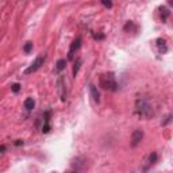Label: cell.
Wrapping results in <instances>:
<instances>
[{
	"instance_id": "obj_9",
	"label": "cell",
	"mask_w": 173,
	"mask_h": 173,
	"mask_svg": "<svg viewBox=\"0 0 173 173\" xmlns=\"http://www.w3.org/2000/svg\"><path fill=\"white\" fill-rule=\"evenodd\" d=\"M157 42V46H158V50L161 54H165L168 51V47H166V42H165V39H162V38H158V39L156 41Z\"/></svg>"
},
{
	"instance_id": "obj_17",
	"label": "cell",
	"mask_w": 173,
	"mask_h": 173,
	"mask_svg": "<svg viewBox=\"0 0 173 173\" xmlns=\"http://www.w3.org/2000/svg\"><path fill=\"white\" fill-rule=\"evenodd\" d=\"M11 91H12L14 93H18V92L20 91V84H18V83L12 84V85H11Z\"/></svg>"
},
{
	"instance_id": "obj_21",
	"label": "cell",
	"mask_w": 173,
	"mask_h": 173,
	"mask_svg": "<svg viewBox=\"0 0 173 173\" xmlns=\"http://www.w3.org/2000/svg\"><path fill=\"white\" fill-rule=\"evenodd\" d=\"M14 145H15V146H22V145H23V141H22V139H16L15 142H14Z\"/></svg>"
},
{
	"instance_id": "obj_5",
	"label": "cell",
	"mask_w": 173,
	"mask_h": 173,
	"mask_svg": "<svg viewBox=\"0 0 173 173\" xmlns=\"http://www.w3.org/2000/svg\"><path fill=\"white\" fill-rule=\"evenodd\" d=\"M81 42H83V38L78 35V37L72 42V45H70L69 53H68V59H73V58H74V51H77L78 49L81 47Z\"/></svg>"
},
{
	"instance_id": "obj_13",
	"label": "cell",
	"mask_w": 173,
	"mask_h": 173,
	"mask_svg": "<svg viewBox=\"0 0 173 173\" xmlns=\"http://www.w3.org/2000/svg\"><path fill=\"white\" fill-rule=\"evenodd\" d=\"M81 62H83V59H81V58H77V59H76V62H74V66H73V76H74V77H76V74L78 73V69H80Z\"/></svg>"
},
{
	"instance_id": "obj_2",
	"label": "cell",
	"mask_w": 173,
	"mask_h": 173,
	"mask_svg": "<svg viewBox=\"0 0 173 173\" xmlns=\"http://www.w3.org/2000/svg\"><path fill=\"white\" fill-rule=\"evenodd\" d=\"M99 83H100V86L105 91H116L118 89V83L115 80V76L114 73H104V74L100 76L99 78Z\"/></svg>"
},
{
	"instance_id": "obj_12",
	"label": "cell",
	"mask_w": 173,
	"mask_h": 173,
	"mask_svg": "<svg viewBox=\"0 0 173 173\" xmlns=\"http://www.w3.org/2000/svg\"><path fill=\"white\" fill-rule=\"evenodd\" d=\"M34 107H35V100L32 99V97H27V99L24 100V108H26V110H32Z\"/></svg>"
},
{
	"instance_id": "obj_4",
	"label": "cell",
	"mask_w": 173,
	"mask_h": 173,
	"mask_svg": "<svg viewBox=\"0 0 173 173\" xmlns=\"http://www.w3.org/2000/svg\"><path fill=\"white\" fill-rule=\"evenodd\" d=\"M45 58H46L45 56H39V57H37V58H35V61L32 62V64L30 65V66L27 68L26 70H24V74H31V73L37 72V70L39 69V68L43 65V62H45Z\"/></svg>"
},
{
	"instance_id": "obj_15",
	"label": "cell",
	"mask_w": 173,
	"mask_h": 173,
	"mask_svg": "<svg viewBox=\"0 0 173 173\" xmlns=\"http://www.w3.org/2000/svg\"><path fill=\"white\" fill-rule=\"evenodd\" d=\"M31 50H32V42H26V43H24V46H23V51H24V53L29 54Z\"/></svg>"
},
{
	"instance_id": "obj_23",
	"label": "cell",
	"mask_w": 173,
	"mask_h": 173,
	"mask_svg": "<svg viewBox=\"0 0 173 173\" xmlns=\"http://www.w3.org/2000/svg\"><path fill=\"white\" fill-rule=\"evenodd\" d=\"M95 38H96V39H103V38H104V35L99 34V35H95Z\"/></svg>"
},
{
	"instance_id": "obj_19",
	"label": "cell",
	"mask_w": 173,
	"mask_h": 173,
	"mask_svg": "<svg viewBox=\"0 0 173 173\" xmlns=\"http://www.w3.org/2000/svg\"><path fill=\"white\" fill-rule=\"evenodd\" d=\"M100 2H102V4L104 5L105 8H111V7H112V2H111V0H100Z\"/></svg>"
},
{
	"instance_id": "obj_8",
	"label": "cell",
	"mask_w": 173,
	"mask_h": 173,
	"mask_svg": "<svg viewBox=\"0 0 173 173\" xmlns=\"http://www.w3.org/2000/svg\"><path fill=\"white\" fill-rule=\"evenodd\" d=\"M89 91H91V96H92V99H93L96 103H99V102H100V93H99L97 88L93 85V84H91V85H89Z\"/></svg>"
},
{
	"instance_id": "obj_18",
	"label": "cell",
	"mask_w": 173,
	"mask_h": 173,
	"mask_svg": "<svg viewBox=\"0 0 173 173\" xmlns=\"http://www.w3.org/2000/svg\"><path fill=\"white\" fill-rule=\"evenodd\" d=\"M134 29V22H127L124 24V31H130V30Z\"/></svg>"
},
{
	"instance_id": "obj_3",
	"label": "cell",
	"mask_w": 173,
	"mask_h": 173,
	"mask_svg": "<svg viewBox=\"0 0 173 173\" xmlns=\"http://www.w3.org/2000/svg\"><path fill=\"white\" fill-rule=\"evenodd\" d=\"M70 169L73 172H84V170L88 169V159L85 157H76L72 162Z\"/></svg>"
},
{
	"instance_id": "obj_7",
	"label": "cell",
	"mask_w": 173,
	"mask_h": 173,
	"mask_svg": "<svg viewBox=\"0 0 173 173\" xmlns=\"http://www.w3.org/2000/svg\"><path fill=\"white\" fill-rule=\"evenodd\" d=\"M58 91H59V95H61V100L65 102L66 100V88H65V84L62 81V78L58 80Z\"/></svg>"
},
{
	"instance_id": "obj_22",
	"label": "cell",
	"mask_w": 173,
	"mask_h": 173,
	"mask_svg": "<svg viewBox=\"0 0 173 173\" xmlns=\"http://www.w3.org/2000/svg\"><path fill=\"white\" fill-rule=\"evenodd\" d=\"M0 153H2V154H4V153H5V146H4V145L0 146Z\"/></svg>"
},
{
	"instance_id": "obj_14",
	"label": "cell",
	"mask_w": 173,
	"mask_h": 173,
	"mask_svg": "<svg viewBox=\"0 0 173 173\" xmlns=\"http://www.w3.org/2000/svg\"><path fill=\"white\" fill-rule=\"evenodd\" d=\"M157 158H158V156H157V153H151L150 156H149V165H154L157 162Z\"/></svg>"
},
{
	"instance_id": "obj_1",
	"label": "cell",
	"mask_w": 173,
	"mask_h": 173,
	"mask_svg": "<svg viewBox=\"0 0 173 173\" xmlns=\"http://www.w3.org/2000/svg\"><path fill=\"white\" fill-rule=\"evenodd\" d=\"M135 114L142 119H150L156 115V108L147 97H138L135 100Z\"/></svg>"
},
{
	"instance_id": "obj_10",
	"label": "cell",
	"mask_w": 173,
	"mask_h": 173,
	"mask_svg": "<svg viewBox=\"0 0 173 173\" xmlns=\"http://www.w3.org/2000/svg\"><path fill=\"white\" fill-rule=\"evenodd\" d=\"M159 12H161V20L166 22L168 18H169V15H170V11L168 10L166 7H161V8H159Z\"/></svg>"
},
{
	"instance_id": "obj_16",
	"label": "cell",
	"mask_w": 173,
	"mask_h": 173,
	"mask_svg": "<svg viewBox=\"0 0 173 173\" xmlns=\"http://www.w3.org/2000/svg\"><path fill=\"white\" fill-rule=\"evenodd\" d=\"M50 131V122H43V126H42V132L46 134V132Z\"/></svg>"
},
{
	"instance_id": "obj_20",
	"label": "cell",
	"mask_w": 173,
	"mask_h": 173,
	"mask_svg": "<svg viewBox=\"0 0 173 173\" xmlns=\"http://www.w3.org/2000/svg\"><path fill=\"white\" fill-rule=\"evenodd\" d=\"M172 118H173L172 115H168V116H166V119H165V120L162 122V124H164V126H165V124H168V123H169L170 120H172Z\"/></svg>"
},
{
	"instance_id": "obj_6",
	"label": "cell",
	"mask_w": 173,
	"mask_h": 173,
	"mask_svg": "<svg viewBox=\"0 0 173 173\" xmlns=\"http://www.w3.org/2000/svg\"><path fill=\"white\" fill-rule=\"evenodd\" d=\"M142 139H143V130H141V129L134 130L131 134V146L132 147H137V146L142 142Z\"/></svg>"
},
{
	"instance_id": "obj_11",
	"label": "cell",
	"mask_w": 173,
	"mask_h": 173,
	"mask_svg": "<svg viewBox=\"0 0 173 173\" xmlns=\"http://www.w3.org/2000/svg\"><path fill=\"white\" fill-rule=\"evenodd\" d=\"M65 66H66V59L61 58V59H58V61H57V64H56V70L59 73V72H62V70L65 69Z\"/></svg>"
}]
</instances>
